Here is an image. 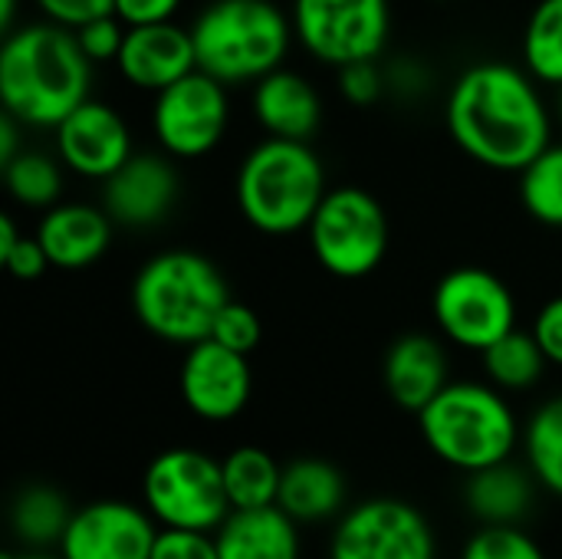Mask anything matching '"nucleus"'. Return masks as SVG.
I'll use <instances>...</instances> for the list:
<instances>
[{
    "label": "nucleus",
    "mask_w": 562,
    "mask_h": 559,
    "mask_svg": "<svg viewBox=\"0 0 562 559\" xmlns=\"http://www.w3.org/2000/svg\"><path fill=\"white\" fill-rule=\"evenodd\" d=\"M527 461L530 474L562 497V395L533 412L527 425Z\"/></svg>",
    "instance_id": "obj_30"
},
{
    "label": "nucleus",
    "mask_w": 562,
    "mask_h": 559,
    "mask_svg": "<svg viewBox=\"0 0 562 559\" xmlns=\"http://www.w3.org/2000/svg\"><path fill=\"white\" fill-rule=\"evenodd\" d=\"M418 422L431 455L464 474L510 461L520 435L504 392L487 382H448Z\"/></svg>",
    "instance_id": "obj_6"
},
{
    "label": "nucleus",
    "mask_w": 562,
    "mask_h": 559,
    "mask_svg": "<svg viewBox=\"0 0 562 559\" xmlns=\"http://www.w3.org/2000/svg\"><path fill=\"white\" fill-rule=\"evenodd\" d=\"M329 559H435V534L412 504L375 497L342 517Z\"/></svg>",
    "instance_id": "obj_12"
},
{
    "label": "nucleus",
    "mask_w": 562,
    "mask_h": 559,
    "mask_svg": "<svg viewBox=\"0 0 562 559\" xmlns=\"http://www.w3.org/2000/svg\"><path fill=\"white\" fill-rule=\"evenodd\" d=\"M224 488H227V501L234 511H257V507H270L280 497V478L283 468L254 445L234 448L224 461Z\"/></svg>",
    "instance_id": "obj_24"
},
{
    "label": "nucleus",
    "mask_w": 562,
    "mask_h": 559,
    "mask_svg": "<svg viewBox=\"0 0 562 559\" xmlns=\"http://www.w3.org/2000/svg\"><path fill=\"white\" fill-rule=\"evenodd\" d=\"M524 69L543 82L562 89V0H537L524 26Z\"/></svg>",
    "instance_id": "obj_26"
},
{
    "label": "nucleus",
    "mask_w": 562,
    "mask_h": 559,
    "mask_svg": "<svg viewBox=\"0 0 562 559\" xmlns=\"http://www.w3.org/2000/svg\"><path fill=\"white\" fill-rule=\"evenodd\" d=\"M151 559H221V554H217V540L207 530L161 527Z\"/></svg>",
    "instance_id": "obj_36"
},
{
    "label": "nucleus",
    "mask_w": 562,
    "mask_h": 559,
    "mask_svg": "<svg viewBox=\"0 0 562 559\" xmlns=\"http://www.w3.org/2000/svg\"><path fill=\"white\" fill-rule=\"evenodd\" d=\"M346 501V478L323 458H296L283 468L277 507L296 524H316L339 514Z\"/></svg>",
    "instance_id": "obj_22"
},
{
    "label": "nucleus",
    "mask_w": 562,
    "mask_h": 559,
    "mask_svg": "<svg viewBox=\"0 0 562 559\" xmlns=\"http://www.w3.org/2000/svg\"><path fill=\"white\" fill-rule=\"evenodd\" d=\"M445 122L471 161L507 175H520L553 142V115L540 82L497 59L474 63L451 82Z\"/></svg>",
    "instance_id": "obj_1"
},
{
    "label": "nucleus",
    "mask_w": 562,
    "mask_h": 559,
    "mask_svg": "<svg viewBox=\"0 0 562 559\" xmlns=\"http://www.w3.org/2000/svg\"><path fill=\"white\" fill-rule=\"evenodd\" d=\"M431 316L448 343L484 353L517 329V300L494 270L454 267L431 293Z\"/></svg>",
    "instance_id": "obj_10"
},
{
    "label": "nucleus",
    "mask_w": 562,
    "mask_h": 559,
    "mask_svg": "<svg viewBox=\"0 0 562 559\" xmlns=\"http://www.w3.org/2000/svg\"><path fill=\"white\" fill-rule=\"evenodd\" d=\"M250 109L257 125L270 138L310 142L323 125V99L316 86L296 69H273L260 82H254Z\"/></svg>",
    "instance_id": "obj_20"
},
{
    "label": "nucleus",
    "mask_w": 562,
    "mask_h": 559,
    "mask_svg": "<svg viewBox=\"0 0 562 559\" xmlns=\"http://www.w3.org/2000/svg\"><path fill=\"white\" fill-rule=\"evenodd\" d=\"M227 300L224 273L198 250H161L148 257L132 280L135 320L171 346L207 339Z\"/></svg>",
    "instance_id": "obj_3"
},
{
    "label": "nucleus",
    "mask_w": 562,
    "mask_h": 559,
    "mask_svg": "<svg viewBox=\"0 0 562 559\" xmlns=\"http://www.w3.org/2000/svg\"><path fill=\"white\" fill-rule=\"evenodd\" d=\"M155 517L122 501H99L72 514L59 550L63 559H151Z\"/></svg>",
    "instance_id": "obj_15"
},
{
    "label": "nucleus",
    "mask_w": 562,
    "mask_h": 559,
    "mask_svg": "<svg viewBox=\"0 0 562 559\" xmlns=\"http://www.w3.org/2000/svg\"><path fill=\"white\" fill-rule=\"evenodd\" d=\"M13 13H16V0H0V30L3 33L13 30Z\"/></svg>",
    "instance_id": "obj_41"
},
{
    "label": "nucleus",
    "mask_w": 562,
    "mask_h": 559,
    "mask_svg": "<svg viewBox=\"0 0 562 559\" xmlns=\"http://www.w3.org/2000/svg\"><path fill=\"white\" fill-rule=\"evenodd\" d=\"M310 250L316 264L339 280H362L375 273L389 254V214L375 194L359 185L329 188L310 227Z\"/></svg>",
    "instance_id": "obj_7"
},
{
    "label": "nucleus",
    "mask_w": 562,
    "mask_h": 559,
    "mask_svg": "<svg viewBox=\"0 0 562 559\" xmlns=\"http://www.w3.org/2000/svg\"><path fill=\"white\" fill-rule=\"evenodd\" d=\"M198 69L224 86H254L280 69L296 40L273 0H214L191 23Z\"/></svg>",
    "instance_id": "obj_5"
},
{
    "label": "nucleus",
    "mask_w": 562,
    "mask_h": 559,
    "mask_svg": "<svg viewBox=\"0 0 562 559\" xmlns=\"http://www.w3.org/2000/svg\"><path fill=\"white\" fill-rule=\"evenodd\" d=\"M530 333L537 336V343H540L543 356L550 359V366L562 369V293L540 306V313L533 316Z\"/></svg>",
    "instance_id": "obj_38"
},
{
    "label": "nucleus",
    "mask_w": 562,
    "mask_h": 559,
    "mask_svg": "<svg viewBox=\"0 0 562 559\" xmlns=\"http://www.w3.org/2000/svg\"><path fill=\"white\" fill-rule=\"evenodd\" d=\"M221 559H300L296 521L277 504L257 511H231L214 530Z\"/></svg>",
    "instance_id": "obj_21"
},
{
    "label": "nucleus",
    "mask_w": 562,
    "mask_h": 559,
    "mask_svg": "<svg viewBox=\"0 0 562 559\" xmlns=\"http://www.w3.org/2000/svg\"><path fill=\"white\" fill-rule=\"evenodd\" d=\"M53 132L56 158L63 161V168L89 181H105L135 155L128 122L109 102H99L92 96L76 105Z\"/></svg>",
    "instance_id": "obj_13"
},
{
    "label": "nucleus",
    "mask_w": 562,
    "mask_h": 559,
    "mask_svg": "<svg viewBox=\"0 0 562 559\" xmlns=\"http://www.w3.org/2000/svg\"><path fill=\"white\" fill-rule=\"evenodd\" d=\"M20 125L10 112L0 115V165H7L10 158H16L23 148H20Z\"/></svg>",
    "instance_id": "obj_40"
},
{
    "label": "nucleus",
    "mask_w": 562,
    "mask_h": 559,
    "mask_svg": "<svg viewBox=\"0 0 562 559\" xmlns=\"http://www.w3.org/2000/svg\"><path fill=\"white\" fill-rule=\"evenodd\" d=\"M290 20L300 46L339 69L385 53L392 36V0H293Z\"/></svg>",
    "instance_id": "obj_9"
},
{
    "label": "nucleus",
    "mask_w": 562,
    "mask_h": 559,
    "mask_svg": "<svg viewBox=\"0 0 562 559\" xmlns=\"http://www.w3.org/2000/svg\"><path fill=\"white\" fill-rule=\"evenodd\" d=\"M0 260L7 267V273L16 280H36L53 267L40 237L20 234L10 214H0Z\"/></svg>",
    "instance_id": "obj_31"
},
{
    "label": "nucleus",
    "mask_w": 562,
    "mask_h": 559,
    "mask_svg": "<svg viewBox=\"0 0 562 559\" xmlns=\"http://www.w3.org/2000/svg\"><path fill=\"white\" fill-rule=\"evenodd\" d=\"M178 191L181 181L171 155L135 152L102 181V208L122 227H155L171 214Z\"/></svg>",
    "instance_id": "obj_16"
},
{
    "label": "nucleus",
    "mask_w": 562,
    "mask_h": 559,
    "mask_svg": "<svg viewBox=\"0 0 562 559\" xmlns=\"http://www.w3.org/2000/svg\"><path fill=\"white\" fill-rule=\"evenodd\" d=\"M86 59L95 66V63H115L119 53H122V43H125V33L128 26L115 16V13H105V16H95L89 23H82L79 30H72Z\"/></svg>",
    "instance_id": "obj_34"
},
{
    "label": "nucleus",
    "mask_w": 562,
    "mask_h": 559,
    "mask_svg": "<svg viewBox=\"0 0 562 559\" xmlns=\"http://www.w3.org/2000/svg\"><path fill=\"white\" fill-rule=\"evenodd\" d=\"M461 559H547L533 537L517 530V524H491L477 530Z\"/></svg>",
    "instance_id": "obj_32"
},
{
    "label": "nucleus",
    "mask_w": 562,
    "mask_h": 559,
    "mask_svg": "<svg viewBox=\"0 0 562 559\" xmlns=\"http://www.w3.org/2000/svg\"><path fill=\"white\" fill-rule=\"evenodd\" d=\"M557 119H560V128H562V89H560V109H557Z\"/></svg>",
    "instance_id": "obj_43"
},
{
    "label": "nucleus",
    "mask_w": 562,
    "mask_h": 559,
    "mask_svg": "<svg viewBox=\"0 0 562 559\" xmlns=\"http://www.w3.org/2000/svg\"><path fill=\"white\" fill-rule=\"evenodd\" d=\"M207 339H214V343H221V346H227V349H234L240 356H250L263 339V323H260L254 306H247L240 300H227L224 310L217 313L214 329H211Z\"/></svg>",
    "instance_id": "obj_33"
},
{
    "label": "nucleus",
    "mask_w": 562,
    "mask_h": 559,
    "mask_svg": "<svg viewBox=\"0 0 562 559\" xmlns=\"http://www.w3.org/2000/svg\"><path fill=\"white\" fill-rule=\"evenodd\" d=\"M3 185H7V194L16 204L46 211V208L59 204V194H63V161L46 155V152L23 148L16 158H10L3 165Z\"/></svg>",
    "instance_id": "obj_27"
},
{
    "label": "nucleus",
    "mask_w": 562,
    "mask_h": 559,
    "mask_svg": "<svg viewBox=\"0 0 562 559\" xmlns=\"http://www.w3.org/2000/svg\"><path fill=\"white\" fill-rule=\"evenodd\" d=\"M3 559H53V557H10V554H3ZM63 559V557H59Z\"/></svg>",
    "instance_id": "obj_42"
},
{
    "label": "nucleus",
    "mask_w": 562,
    "mask_h": 559,
    "mask_svg": "<svg viewBox=\"0 0 562 559\" xmlns=\"http://www.w3.org/2000/svg\"><path fill=\"white\" fill-rule=\"evenodd\" d=\"M142 494L161 527L217 530L231 517L224 468L198 448H168L145 468Z\"/></svg>",
    "instance_id": "obj_8"
},
{
    "label": "nucleus",
    "mask_w": 562,
    "mask_h": 559,
    "mask_svg": "<svg viewBox=\"0 0 562 559\" xmlns=\"http://www.w3.org/2000/svg\"><path fill=\"white\" fill-rule=\"evenodd\" d=\"M339 76V92L349 105H372L382 99V89H385V76L379 69V59H359V63H346L336 69Z\"/></svg>",
    "instance_id": "obj_35"
},
{
    "label": "nucleus",
    "mask_w": 562,
    "mask_h": 559,
    "mask_svg": "<svg viewBox=\"0 0 562 559\" xmlns=\"http://www.w3.org/2000/svg\"><path fill=\"white\" fill-rule=\"evenodd\" d=\"M178 385H181L184 405L198 418L231 422L247 409L254 379H250L247 356H240L214 339H201V343L188 346Z\"/></svg>",
    "instance_id": "obj_14"
},
{
    "label": "nucleus",
    "mask_w": 562,
    "mask_h": 559,
    "mask_svg": "<svg viewBox=\"0 0 562 559\" xmlns=\"http://www.w3.org/2000/svg\"><path fill=\"white\" fill-rule=\"evenodd\" d=\"M520 204L533 221L562 227V142H550L520 171Z\"/></svg>",
    "instance_id": "obj_28"
},
{
    "label": "nucleus",
    "mask_w": 562,
    "mask_h": 559,
    "mask_svg": "<svg viewBox=\"0 0 562 559\" xmlns=\"http://www.w3.org/2000/svg\"><path fill=\"white\" fill-rule=\"evenodd\" d=\"M464 504L484 527L517 524L533 504V481L510 461H501L468 474Z\"/></svg>",
    "instance_id": "obj_23"
},
{
    "label": "nucleus",
    "mask_w": 562,
    "mask_h": 559,
    "mask_svg": "<svg viewBox=\"0 0 562 559\" xmlns=\"http://www.w3.org/2000/svg\"><path fill=\"white\" fill-rule=\"evenodd\" d=\"M72 521V511L66 507L63 494L53 491V488H26L20 491L16 504H13V514H10V524H13V534L33 547H46L53 540H63L66 527Z\"/></svg>",
    "instance_id": "obj_29"
},
{
    "label": "nucleus",
    "mask_w": 562,
    "mask_h": 559,
    "mask_svg": "<svg viewBox=\"0 0 562 559\" xmlns=\"http://www.w3.org/2000/svg\"><path fill=\"white\" fill-rule=\"evenodd\" d=\"M184 0H115V16L125 26H145V23H165L175 20Z\"/></svg>",
    "instance_id": "obj_39"
},
{
    "label": "nucleus",
    "mask_w": 562,
    "mask_h": 559,
    "mask_svg": "<svg viewBox=\"0 0 562 559\" xmlns=\"http://www.w3.org/2000/svg\"><path fill=\"white\" fill-rule=\"evenodd\" d=\"M115 221L99 204L82 201H63L43 211L36 224V237L56 270L76 273L102 260V254L112 244Z\"/></svg>",
    "instance_id": "obj_18"
},
{
    "label": "nucleus",
    "mask_w": 562,
    "mask_h": 559,
    "mask_svg": "<svg viewBox=\"0 0 562 559\" xmlns=\"http://www.w3.org/2000/svg\"><path fill=\"white\" fill-rule=\"evenodd\" d=\"M326 191V171L310 142L270 135L244 155L234 181L244 221L270 237L306 231Z\"/></svg>",
    "instance_id": "obj_4"
},
{
    "label": "nucleus",
    "mask_w": 562,
    "mask_h": 559,
    "mask_svg": "<svg viewBox=\"0 0 562 559\" xmlns=\"http://www.w3.org/2000/svg\"><path fill=\"white\" fill-rule=\"evenodd\" d=\"M481 356H484L487 382L497 385L501 392L533 389L543 379V369L550 366V359L543 356L537 336L533 333H520V329L507 333L504 339H497Z\"/></svg>",
    "instance_id": "obj_25"
},
{
    "label": "nucleus",
    "mask_w": 562,
    "mask_h": 559,
    "mask_svg": "<svg viewBox=\"0 0 562 559\" xmlns=\"http://www.w3.org/2000/svg\"><path fill=\"white\" fill-rule=\"evenodd\" d=\"M119 76L142 89V92H161L181 76L198 69L194 56V40L191 26H181L175 20L165 23H145V26H128L122 53L115 59Z\"/></svg>",
    "instance_id": "obj_17"
},
{
    "label": "nucleus",
    "mask_w": 562,
    "mask_h": 559,
    "mask_svg": "<svg viewBox=\"0 0 562 559\" xmlns=\"http://www.w3.org/2000/svg\"><path fill=\"white\" fill-rule=\"evenodd\" d=\"M382 379L392 402L418 415L451 382V359L445 343L428 333L398 336L385 353Z\"/></svg>",
    "instance_id": "obj_19"
},
{
    "label": "nucleus",
    "mask_w": 562,
    "mask_h": 559,
    "mask_svg": "<svg viewBox=\"0 0 562 559\" xmlns=\"http://www.w3.org/2000/svg\"><path fill=\"white\" fill-rule=\"evenodd\" d=\"M221 79L194 69L151 96V132L165 155L191 161L211 155L231 122V99Z\"/></svg>",
    "instance_id": "obj_11"
},
{
    "label": "nucleus",
    "mask_w": 562,
    "mask_h": 559,
    "mask_svg": "<svg viewBox=\"0 0 562 559\" xmlns=\"http://www.w3.org/2000/svg\"><path fill=\"white\" fill-rule=\"evenodd\" d=\"M89 76L92 63L72 30L43 20L3 33L0 102L16 122L56 128L89 99Z\"/></svg>",
    "instance_id": "obj_2"
},
{
    "label": "nucleus",
    "mask_w": 562,
    "mask_h": 559,
    "mask_svg": "<svg viewBox=\"0 0 562 559\" xmlns=\"http://www.w3.org/2000/svg\"><path fill=\"white\" fill-rule=\"evenodd\" d=\"M33 3L49 23H59L66 30H79L95 16L115 13V0H33Z\"/></svg>",
    "instance_id": "obj_37"
}]
</instances>
